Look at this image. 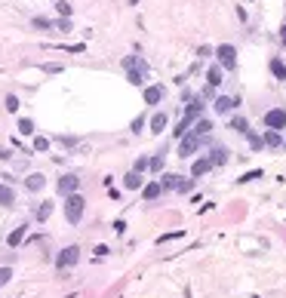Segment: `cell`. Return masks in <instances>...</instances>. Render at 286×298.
<instances>
[{
    "instance_id": "cell-5",
    "label": "cell",
    "mask_w": 286,
    "mask_h": 298,
    "mask_svg": "<svg viewBox=\"0 0 286 298\" xmlns=\"http://www.w3.org/2000/svg\"><path fill=\"white\" fill-rule=\"evenodd\" d=\"M77 188H80V178H77L74 173L62 175V178H59V185H55V191H59L62 197H68V194H77Z\"/></svg>"
},
{
    "instance_id": "cell-7",
    "label": "cell",
    "mask_w": 286,
    "mask_h": 298,
    "mask_svg": "<svg viewBox=\"0 0 286 298\" xmlns=\"http://www.w3.org/2000/svg\"><path fill=\"white\" fill-rule=\"evenodd\" d=\"M197 148H200V139H197V135H191V132H188V135H182V145H179V154H182V157H185V160H188V157H191L194 151H197Z\"/></svg>"
},
{
    "instance_id": "cell-30",
    "label": "cell",
    "mask_w": 286,
    "mask_h": 298,
    "mask_svg": "<svg viewBox=\"0 0 286 298\" xmlns=\"http://www.w3.org/2000/svg\"><path fill=\"white\" fill-rule=\"evenodd\" d=\"M249 148H253V151H261V148H265L261 135H253V132H249Z\"/></svg>"
},
{
    "instance_id": "cell-29",
    "label": "cell",
    "mask_w": 286,
    "mask_h": 298,
    "mask_svg": "<svg viewBox=\"0 0 286 298\" xmlns=\"http://www.w3.org/2000/svg\"><path fill=\"white\" fill-rule=\"evenodd\" d=\"M55 9H59V16H62V19L71 16V3H68V0H59V3H55Z\"/></svg>"
},
{
    "instance_id": "cell-33",
    "label": "cell",
    "mask_w": 286,
    "mask_h": 298,
    "mask_svg": "<svg viewBox=\"0 0 286 298\" xmlns=\"http://www.w3.org/2000/svg\"><path fill=\"white\" fill-rule=\"evenodd\" d=\"M9 280H13V271H9V268H0V286H6Z\"/></svg>"
},
{
    "instance_id": "cell-17",
    "label": "cell",
    "mask_w": 286,
    "mask_h": 298,
    "mask_svg": "<svg viewBox=\"0 0 286 298\" xmlns=\"http://www.w3.org/2000/svg\"><path fill=\"white\" fill-rule=\"evenodd\" d=\"M16 203V191L9 185H0V206H13Z\"/></svg>"
},
{
    "instance_id": "cell-1",
    "label": "cell",
    "mask_w": 286,
    "mask_h": 298,
    "mask_svg": "<svg viewBox=\"0 0 286 298\" xmlns=\"http://www.w3.org/2000/svg\"><path fill=\"white\" fill-rule=\"evenodd\" d=\"M83 209H86V200L80 197V194H68L65 197V219H68V224H80Z\"/></svg>"
},
{
    "instance_id": "cell-37",
    "label": "cell",
    "mask_w": 286,
    "mask_h": 298,
    "mask_svg": "<svg viewBox=\"0 0 286 298\" xmlns=\"http://www.w3.org/2000/svg\"><path fill=\"white\" fill-rule=\"evenodd\" d=\"M31 25H34V28H52V22H50V19H34Z\"/></svg>"
},
{
    "instance_id": "cell-8",
    "label": "cell",
    "mask_w": 286,
    "mask_h": 298,
    "mask_svg": "<svg viewBox=\"0 0 286 298\" xmlns=\"http://www.w3.org/2000/svg\"><path fill=\"white\" fill-rule=\"evenodd\" d=\"M212 105H215V114H228L231 108H237V105H240V99H237V96H234V99H228V96H219V99L212 101Z\"/></svg>"
},
{
    "instance_id": "cell-36",
    "label": "cell",
    "mask_w": 286,
    "mask_h": 298,
    "mask_svg": "<svg viewBox=\"0 0 286 298\" xmlns=\"http://www.w3.org/2000/svg\"><path fill=\"white\" fill-rule=\"evenodd\" d=\"M6 111H19V99L16 96H6Z\"/></svg>"
},
{
    "instance_id": "cell-12",
    "label": "cell",
    "mask_w": 286,
    "mask_h": 298,
    "mask_svg": "<svg viewBox=\"0 0 286 298\" xmlns=\"http://www.w3.org/2000/svg\"><path fill=\"white\" fill-rule=\"evenodd\" d=\"M179 178H182V175H173V173H166V175H160V178H157V185H160V191H176Z\"/></svg>"
},
{
    "instance_id": "cell-13",
    "label": "cell",
    "mask_w": 286,
    "mask_h": 298,
    "mask_svg": "<svg viewBox=\"0 0 286 298\" xmlns=\"http://www.w3.org/2000/svg\"><path fill=\"white\" fill-rule=\"evenodd\" d=\"M160 194H163V191H160V185H157V181H148V185H142V197H145L148 203H151V200H157Z\"/></svg>"
},
{
    "instance_id": "cell-28",
    "label": "cell",
    "mask_w": 286,
    "mask_h": 298,
    "mask_svg": "<svg viewBox=\"0 0 286 298\" xmlns=\"http://www.w3.org/2000/svg\"><path fill=\"white\" fill-rule=\"evenodd\" d=\"M176 191H179V194H188V191H194V181H191V178H179Z\"/></svg>"
},
{
    "instance_id": "cell-31",
    "label": "cell",
    "mask_w": 286,
    "mask_h": 298,
    "mask_svg": "<svg viewBox=\"0 0 286 298\" xmlns=\"http://www.w3.org/2000/svg\"><path fill=\"white\" fill-rule=\"evenodd\" d=\"M52 28H55V31H65V34H68V31H71V19H59V22H52Z\"/></svg>"
},
{
    "instance_id": "cell-16",
    "label": "cell",
    "mask_w": 286,
    "mask_h": 298,
    "mask_svg": "<svg viewBox=\"0 0 286 298\" xmlns=\"http://www.w3.org/2000/svg\"><path fill=\"white\" fill-rule=\"evenodd\" d=\"M142 185H145V178H142L139 173H130L127 178H123V188H127V191H139Z\"/></svg>"
},
{
    "instance_id": "cell-38",
    "label": "cell",
    "mask_w": 286,
    "mask_h": 298,
    "mask_svg": "<svg viewBox=\"0 0 286 298\" xmlns=\"http://www.w3.org/2000/svg\"><path fill=\"white\" fill-rule=\"evenodd\" d=\"M142 126H145V117H135V120H132V132H139Z\"/></svg>"
},
{
    "instance_id": "cell-20",
    "label": "cell",
    "mask_w": 286,
    "mask_h": 298,
    "mask_svg": "<svg viewBox=\"0 0 286 298\" xmlns=\"http://www.w3.org/2000/svg\"><path fill=\"white\" fill-rule=\"evenodd\" d=\"M271 74L277 80H286V62L283 59H271Z\"/></svg>"
},
{
    "instance_id": "cell-15",
    "label": "cell",
    "mask_w": 286,
    "mask_h": 298,
    "mask_svg": "<svg viewBox=\"0 0 286 298\" xmlns=\"http://www.w3.org/2000/svg\"><path fill=\"white\" fill-rule=\"evenodd\" d=\"M127 80L132 86H142L145 83V68H127Z\"/></svg>"
},
{
    "instance_id": "cell-32",
    "label": "cell",
    "mask_w": 286,
    "mask_h": 298,
    "mask_svg": "<svg viewBox=\"0 0 286 298\" xmlns=\"http://www.w3.org/2000/svg\"><path fill=\"white\" fill-rule=\"evenodd\" d=\"M47 148H50V139H43V135L34 139V151H47Z\"/></svg>"
},
{
    "instance_id": "cell-11",
    "label": "cell",
    "mask_w": 286,
    "mask_h": 298,
    "mask_svg": "<svg viewBox=\"0 0 286 298\" xmlns=\"http://www.w3.org/2000/svg\"><path fill=\"white\" fill-rule=\"evenodd\" d=\"M163 163H166V154L160 151V154H154V157H148V169H151L154 175H160L163 173Z\"/></svg>"
},
{
    "instance_id": "cell-26",
    "label": "cell",
    "mask_w": 286,
    "mask_h": 298,
    "mask_svg": "<svg viewBox=\"0 0 286 298\" xmlns=\"http://www.w3.org/2000/svg\"><path fill=\"white\" fill-rule=\"evenodd\" d=\"M256 178H265V173H261V169H253V173H246V175H240L237 181H240V185H246V181H256Z\"/></svg>"
},
{
    "instance_id": "cell-22",
    "label": "cell",
    "mask_w": 286,
    "mask_h": 298,
    "mask_svg": "<svg viewBox=\"0 0 286 298\" xmlns=\"http://www.w3.org/2000/svg\"><path fill=\"white\" fill-rule=\"evenodd\" d=\"M50 215H52V203L47 200V203H40V206H37V212H34V219H37V222H47Z\"/></svg>"
},
{
    "instance_id": "cell-34",
    "label": "cell",
    "mask_w": 286,
    "mask_h": 298,
    "mask_svg": "<svg viewBox=\"0 0 286 298\" xmlns=\"http://www.w3.org/2000/svg\"><path fill=\"white\" fill-rule=\"evenodd\" d=\"M145 169H148V157H139V160H135V169H132V173H145Z\"/></svg>"
},
{
    "instance_id": "cell-23",
    "label": "cell",
    "mask_w": 286,
    "mask_h": 298,
    "mask_svg": "<svg viewBox=\"0 0 286 298\" xmlns=\"http://www.w3.org/2000/svg\"><path fill=\"white\" fill-rule=\"evenodd\" d=\"M261 142H265L268 148H283V139H280V132H274V129H268V132H265V139H261Z\"/></svg>"
},
{
    "instance_id": "cell-39",
    "label": "cell",
    "mask_w": 286,
    "mask_h": 298,
    "mask_svg": "<svg viewBox=\"0 0 286 298\" xmlns=\"http://www.w3.org/2000/svg\"><path fill=\"white\" fill-rule=\"evenodd\" d=\"M280 40H283V43H286V25H283V28H280Z\"/></svg>"
},
{
    "instance_id": "cell-35",
    "label": "cell",
    "mask_w": 286,
    "mask_h": 298,
    "mask_svg": "<svg viewBox=\"0 0 286 298\" xmlns=\"http://www.w3.org/2000/svg\"><path fill=\"white\" fill-rule=\"evenodd\" d=\"M185 231H173V234H163V237H157V243H166V240H179Z\"/></svg>"
},
{
    "instance_id": "cell-9",
    "label": "cell",
    "mask_w": 286,
    "mask_h": 298,
    "mask_svg": "<svg viewBox=\"0 0 286 298\" xmlns=\"http://www.w3.org/2000/svg\"><path fill=\"white\" fill-rule=\"evenodd\" d=\"M209 132H212V120H207V117H200L191 126V135H197V139H203V135H209Z\"/></svg>"
},
{
    "instance_id": "cell-3",
    "label": "cell",
    "mask_w": 286,
    "mask_h": 298,
    "mask_svg": "<svg viewBox=\"0 0 286 298\" xmlns=\"http://www.w3.org/2000/svg\"><path fill=\"white\" fill-rule=\"evenodd\" d=\"M215 55H219V68H225V71H237V50L231 47V43H222V47L215 50Z\"/></svg>"
},
{
    "instance_id": "cell-18",
    "label": "cell",
    "mask_w": 286,
    "mask_h": 298,
    "mask_svg": "<svg viewBox=\"0 0 286 298\" xmlns=\"http://www.w3.org/2000/svg\"><path fill=\"white\" fill-rule=\"evenodd\" d=\"M207 80H209V89L222 86V68H219V65H212L209 71H207Z\"/></svg>"
},
{
    "instance_id": "cell-10",
    "label": "cell",
    "mask_w": 286,
    "mask_h": 298,
    "mask_svg": "<svg viewBox=\"0 0 286 298\" xmlns=\"http://www.w3.org/2000/svg\"><path fill=\"white\" fill-rule=\"evenodd\" d=\"M163 99V86H145V105H160Z\"/></svg>"
},
{
    "instance_id": "cell-2",
    "label": "cell",
    "mask_w": 286,
    "mask_h": 298,
    "mask_svg": "<svg viewBox=\"0 0 286 298\" xmlns=\"http://www.w3.org/2000/svg\"><path fill=\"white\" fill-rule=\"evenodd\" d=\"M261 123H265V129L283 132V129H286V108H271L265 117H261Z\"/></svg>"
},
{
    "instance_id": "cell-6",
    "label": "cell",
    "mask_w": 286,
    "mask_h": 298,
    "mask_svg": "<svg viewBox=\"0 0 286 298\" xmlns=\"http://www.w3.org/2000/svg\"><path fill=\"white\" fill-rule=\"evenodd\" d=\"M228 148H222V145H212L209 148V154H207V160H209V166H225L228 163Z\"/></svg>"
},
{
    "instance_id": "cell-4",
    "label": "cell",
    "mask_w": 286,
    "mask_h": 298,
    "mask_svg": "<svg viewBox=\"0 0 286 298\" xmlns=\"http://www.w3.org/2000/svg\"><path fill=\"white\" fill-rule=\"evenodd\" d=\"M80 261V246H65L59 252V258H55V268L59 271H68V268H74Z\"/></svg>"
},
{
    "instance_id": "cell-24",
    "label": "cell",
    "mask_w": 286,
    "mask_h": 298,
    "mask_svg": "<svg viewBox=\"0 0 286 298\" xmlns=\"http://www.w3.org/2000/svg\"><path fill=\"white\" fill-rule=\"evenodd\" d=\"M166 129V114H154V117H151V132H163Z\"/></svg>"
},
{
    "instance_id": "cell-14",
    "label": "cell",
    "mask_w": 286,
    "mask_h": 298,
    "mask_svg": "<svg viewBox=\"0 0 286 298\" xmlns=\"http://www.w3.org/2000/svg\"><path fill=\"white\" fill-rule=\"evenodd\" d=\"M43 185H47V178H43L40 173H31V175L25 178V188H28V191H43Z\"/></svg>"
},
{
    "instance_id": "cell-19",
    "label": "cell",
    "mask_w": 286,
    "mask_h": 298,
    "mask_svg": "<svg viewBox=\"0 0 286 298\" xmlns=\"http://www.w3.org/2000/svg\"><path fill=\"white\" fill-rule=\"evenodd\" d=\"M25 231H28V227H25V224H19V227H16V231H13V234H9V237H6V243H9V246H13V249H16V246L22 243V240H25Z\"/></svg>"
},
{
    "instance_id": "cell-21",
    "label": "cell",
    "mask_w": 286,
    "mask_h": 298,
    "mask_svg": "<svg viewBox=\"0 0 286 298\" xmlns=\"http://www.w3.org/2000/svg\"><path fill=\"white\" fill-rule=\"evenodd\" d=\"M209 169H212V166H209V160H207V157H203V160H197V163H194V166H191V175H194V178H197V175H207V173H209Z\"/></svg>"
},
{
    "instance_id": "cell-27",
    "label": "cell",
    "mask_w": 286,
    "mask_h": 298,
    "mask_svg": "<svg viewBox=\"0 0 286 298\" xmlns=\"http://www.w3.org/2000/svg\"><path fill=\"white\" fill-rule=\"evenodd\" d=\"M19 132H22V135H34V123H31L28 117H22V120H19Z\"/></svg>"
},
{
    "instance_id": "cell-25",
    "label": "cell",
    "mask_w": 286,
    "mask_h": 298,
    "mask_svg": "<svg viewBox=\"0 0 286 298\" xmlns=\"http://www.w3.org/2000/svg\"><path fill=\"white\" fill-rule=\"evenodd\" d=\"M231 129L234 132H249V123L243 117H231Z\"/></svg>"
}]
</instances>
